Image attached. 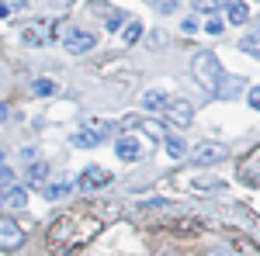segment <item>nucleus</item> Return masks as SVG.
<instances>
[{"label": "nucleus", "mask_w": 260, "mask_h": 256, "mask_svg": "<svg viewBox=\"0 0 260 256\" xmlns=\"http://www.w3.org/2000/svg\"><path fill=\"white\" fill-rule=\"evenodd\" d=\"M191 73H194V80L201 83V90H208L212 97L219 94L222 80H225V73H222L219 59H215V52H198V56L191 59Z\"/></svg>", "instance_id": "nucleus-1"}, {"label": "nucleus", "mask_w": 260, "mask_h": 256, "mask_svg": "<svg viewBox=\"0 0 260 256\" xmlns=\"http://www.w3.org/2000/svg\"><path fill=\"white\" fill-rule=\"evenodd\" d=\"M163 118L167 121H174L177 128H187L191 121H194V107H191V100H184V97H174V100H163Z\"/></svg>", "instance_id": "nucleus-2"}, {"label": "nucleus", "mask_w": 260, "mask_h": 256, "mask_svg": "<svg viewBox=\"0 0 260 256\" xmlns=\"http://www.w3.org/2000/svg\"><path fill=\"white\" fill-rule=\"evenodd\" d=\"M191 159H194L198 166H215L222 159H229V149H225L222 142H198L194 153H191Z\"/></svg>", "instance_id": "nucleus-3"}, {"label": "nucleus", "mask_w": 260, "mask_h": 256, "mask_svg": "<svg viewBox=\"0 0 260 256\" xmlns=\"http://www.w3.org/2000/svg\"><path fill=\"white\" fill-rule=\"evenodd\" d=\"M62 45H66V52L83 56V52H90V49L98 45V35H94V31H83V28H70V31L62 35Z\"/></svg>", "instance_id": "nucleus-4"}, {"label": "nucleus", "mask_w": 260, "mask_h": 256, "mask_svg": "<svg viewBox=\"0 0 260 256\" xmlns=\"http://www.w3.org/2000/svg\"><path fill=\"white\" fill-rule=\"evenodd\" d=\"M104 135H108V125H83V128L73 132V145H80V149H94V145L104 142Z\"/></svg>", "instance_id": "nucleus-5"}, {"label": "nucleus", "mask_w": 260, "mask_h": 256, "mask_svg": "<svg viewBox=\"0 0 260 256\" xmlns=\"http://www.w3.org/2000/svg\"><path fill=\"white\" fill-rule=\"evenodd\" d=\"M21 242H24L21 225H18V222H11V218H0V249H18Z\"/></svg>", "instance_id": "nucleus-6"}, {"label": "nucleus", "mask_w": 260, "mask_h": 256, "mask_svg": "<svg viewBox=\"0 0 260 256\" xmlns=\"http://www.w3.org/2000/svg\"><path fill=\"white\" fill-rule=\"evenodd\" d=\"M115 153H118V159H125V163H136L142 153V142L136 135H121L118 142H115Z\"/></svg>", "instance_id": "nucleus-7"}, {"label": "nucleus", "mask_w": 260, "mask_h": 256, "mask_svg": "<svg viewBox=\"0 0 260 256\" xmlns=\"http://www.w3.org/2000/svg\"><path fill=\"white\" fill-rule=\"evenodd\" d=\"M104 184H111V173L108 170H101V166H90V170H83L80 177V191H98Z\"/></svg>", "instance_id": "nucleus-8"}, {"label": "nucleus", "mask_w": 260, "mask_h": 256, "mask_svg": "<svg viewBox=\"0 0 260 256\" xmlns=\"http://www.w3.org/2000/svg\"><path fill=\"white\" fill-rule=\"evenodd\" d=\"M222 7H225V18H229V24H243V21L250 18V7H246L243 0H222Z\"/></svg>", "instance_id": "nucleus-9"}, {"label": "nucleus", "mask_w": 260, "mask_h": 256, "mask_svg": "<svg viewBox=\"0 0 260 256\" xmlns=\"http://www.w3.org/2000/svg\"><path fill=\"white\" fill-rule=\"evenodd\" d=\"M0 201H4L7 208H24V204H28V194H24V187H14V184H11Z\"/></svg>", "instance_id": "nucleus-10"}, {"label": "nucleus", "mask_w": 260, "mask_h": 256, "mask_svg": "<svg viewBox=\"0 0 260 256\" xmlns=\"http://www.w3.org/2000/svg\"><path fill=\"white\" fill-rule=\"evenodd\" d=\"M163 145H167V153L174 159H180L184 153H187V145H184V138H177V135H163Z\"/></svg>", "instance_id": "nucleus-11"}, {"label": "nucleus", "mask_w": 260, "mask_h": 256, "mask_svg": "<svg viewBox=\"0 0 260 256\" xmlns=\"http://www.w3.org/2000/svg\"><path fill=\"white\" fill-rule=\"evenodd\" d=\"M163 100H167V94H163V90H149V94L142 97V107H146V111H160Z\"/></svg>", "instance_id": "nucleus-12"}, {"label": "nucleus", "mask_w": 260, "mask_h": 256, "mask_svg": "<svg viewBox=\"0 0 260 256\" xmlns=\"http://www.w3.org/2000/svg\"><path fill=\"white\" fill-rule=\"evenodd\" d=\"M42 194L49 197V201H59V197H66V194H70V184H66V180H62V184H49V187H45Z\"/></svg>", "instance_id": "nucleus-13"}, {"label": "nucleus", "mask_w": 260, "mask_h": 256, "mask_svg": "<svg viewBox=\"0 0 260 256\" xmlns=\"http://www.w3.org/2000/svg\"><path fill=\"white\" fill-rule=\"evenodd\" d=\"M240 49L246 52V56H257L260 59V35H246V39L240 42Z\"/></svg>", "instance_id": "nucleus-14"}, {"label": "nucleus", "mask_w": 260, "mask_h": 256, "mask_svg": "<svg viewBox=\"0 0 260 256\" xmlns=\"http://www.w3.org/2000/svg\"><path fill=\"white\" fill-rule=\"evenodd\" d=\"M45 177H49V166H45V163H31V166H28V180H31V184H42Z\"/></svg>", "instance_id": "nucleus-15"}, {"label": "nucleus", "mask_w": 260, "mask_h": 256, "mask_svg": "<svg viewBox=\"0 0 260 256\" xmlns=\"http://www.w3.org/2000/svg\"><path fill=\"white\" fill-rule=\"evenodd\" d=\"M240 90H243V80H229V83L222 80V87H219L215 97H233V94H240Z\"/></svg>", "instance_id": "nucleus-16"}, {"label": "nucleus", "mask_w": 260, "mask_h": 256, "mask_svg": "<svg viewBox=\"0 0 260 256\" xmlns=\"http://www.w3.org/2000/svg\"><path fill=\"white\" fill-rule=\"evenodd\" d=\"M11 184H14V173H11L7 166H0V197H4V191H7Z\"/></svg>", "instance_id": "nucleus-17"}, {"label": "nucleus", "mask_w": 260, "mask_h": 256, "mask_svg": "<svg viewBox=\"0 0 260 256\" xmlns=\"http://www.w3.org/2000/svg\"><path fill=\"white\" fill-rule=\"evenodd\" d=\"M170 201H142V211H167Z\"/></svg>", "instance_id": "nucleus-18"}, {"label": "nucleus", "mask_w": 260, "mask_h": 256, "mask_svg": "<svg viewBox=\"0 0 260 256\" xmlns=\"http://www.w3.org/2000/svg\"><path fill=\"white\" fill-rule=\"evenodd\" d=\"M56 87H52V80H35V94H42V97H49Z\"/></svg>", "instance_id": "nucleus-19"}, {"label": "nucleus", "mask_w": 260, "mask_h": 256, "mask_svg": "<svg viewBox=\"0 0 260 256\" xmlns=\"http://www.w3.org/2000/svg\"><path fill=\"white\" fill-rule=\"evenodd\" d=\"M139 35H142V24H128V28H125V42H128V45L139 39Z\"/></svg>", "instance_id": "nucleus-20"}, {"label": "nucleus", "mask_w": 260, "mask_h": 256, "mask_svg": "<svg viewBox=\"0 0 260 256\" xmlns=\"http://www.w3.org/2000/svg\"><path fill=\"white\" fill-rule=\"evenodd\" d=\"M121 21H125V14H121V11H118V14H111V18H108V31H118Z\"/></svg>", "instance_id": "nucleus-21"}, {"label": "nucleus", "mask_w": 260, "mask_h": 256, "mask_svg": "<svg viewBox=\"0 0 260 256\" xmlns=\"http://www.w3.org/2000/svg\"><path fill=\"white\" fill-rule=\"evenodd\" d=\"M219 4H222V0H194V7H198V11H215Z\"/></svg>", "instance_id": "nucleus-22"}, {"label": "nucleus", "mask_w": 260, "mask_h": 256, "mask_svg": "<svg viewBox=\"0 0 260 256\" xmlns=\"http://www.w3.org/2000/svg\"><path fill=\"white\" fill-rule=\"evenodd\" d=\"M250 107H257V111H260V87L250 90Z\"/></svg>", "instance_id": "nucleus-23"}, {"label": "nucleus", "mask_w": 260, "mask_h": 256, "mask_svg": "<svg viewBox=\"0 0 260 256\" xmlns=\"http://www.w3.org/2000/svg\"><path fill=\"white\" fill-rule=\"evenodd\" d=\"M177 7V0H160V11H174Z\"/></svg>", "instance_id": "nucleus-24"}, {"label": "nucleus", "mask_w": 260, "mask_h": 256, "mask_svg": "<svg viewBox=\"0 0 260 256\" xmlns=\"http://www.w3.org/2000/svg\"><path fill=\"white\" fill-rule=\"evenodd\" d=\"M7 115H11V107H7V104L0 100V121H7Z\"/></svg>", "instance_id": "nucleus-25"}, {"label": "nucleus", "mask_w": 260, "mask_h": 256, "mask_svg": "<svg viewBox=\"0 0 260 256\" xmlns=\"http://www.w3.org/2000/svg\"><path fill=\"white\" fill-rule=\"evenodd\" d=\"M0 163H4V153H0Z\"/></svg>", "instance_id": "nucleus-26"}, {"label": "nucleus", "mask_w": 260, "mask_h": 256, "mask_svg": "<svg viewBox=\"0 0 260 256\" xmlns=\"http://www.w3.org/2000/svg\"><path fill=\"white\" fill-rule=\"evenodd\" d=\"M212 256H219V253H212Z\"/></svg>", "instance_id": "nucleus-27"}, {"label": "nucleus", "mask_w": 260, "mask_h": 256, "mask_svg": "<svg viewBox=\"0 0 260 256\" xmlns=\"http://www.w3.org/2000/svg\"><path fill=\"white\" fill-rule=\"evenodd\" d=\"M0 204H4V201H0Z\"/></svg>", "instance_id": "nucleus-28"}]
</instances>
